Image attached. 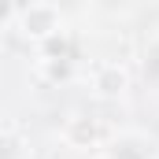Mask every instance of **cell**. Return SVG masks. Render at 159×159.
<instances>
[{"instance_id": "cell-1", "label": "cell", "mask_w": 159, "mask_h": 159, "mask_svg": "<svg viewBox=\"0 0 159 159\" xmlns=\"http://www.w3.org/2000/svg\"><path fill=\"white\" fill-rule=\"evenodd\" d=\"M19 34L26 41H52L59 34V11L52 4H30L22 15H19Z\"/></svg>"}, {"instance_id": "cell-2", "label": "cell", "mask_w": 159, "mask_h": 159, "mask_svg": "<svg viewBox=\"0 0 159 159\" xmlns=\"http://www.w3.org/2000/svg\"><path fill=\"white\" fill-rule=\"evenodd\" d=\"M63 141L70 148H96L104 141V129H100V122L89 119V115H74V119H67V126H63Z\"/></svg>"}, {"instance_id": "cell-3", "label": "cell", "mask_w": 159, "mask_h": 159, "mask_svg": "<svg viewBox=\"0 0 159 159\" xmlns=\"http://www.w3.org/2000/svg\"><path fill=\"white\" fill-rule=\"evenodd\" d=\"M93 89H96V96H122L129 89V74L122 70L119 63H104L93 74Z\"/></svg>"}]
</instances>
